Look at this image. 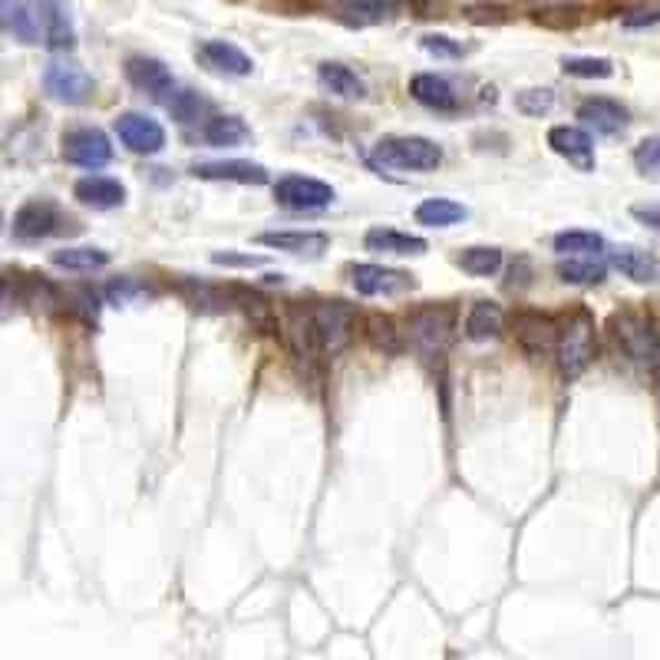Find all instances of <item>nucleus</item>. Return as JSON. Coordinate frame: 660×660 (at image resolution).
I'll return each mask as SVG.
<instances>
[{"label": "nucleus", "mask_w": 660, "mask_h": 660, "mask_svg": "<svg viewBox=\"0 0 660 660\" xmlns=\"http://www.w3.org/2000/svg\"><path fill=\"white\" fill-rule=\"evenodd\" d=\"M173 110V116L179 119V123H195L199 119V113L205 110V103L195 97V93H189V90H182V93H173L169 97V103H165Z\"/></svg>", "instance_id": "4c0bfd02"}, {"label": "nucleus", "mask_w": 660, "mask_h": 660, "mask_svg": "<svg viewBox=\"0 0 660 660\" xmlns=\"http://www.w3.org/2000/svg\"><path fill=\"white\" fill-rule=\"evenodd\" d=\"M344 8L360 14V21H380L390 11V0H344Z\"/></svg>", "instance_id": "58836bf2"}, {"label": "nucleus", "mask_w": 660, "mask_h": 660, "mask_svg": "<svg viewBox=\"0 0 660 660\" xmlns=\"http://www.w3.org/2000/svg\"><path fill=\"white\" fill-rule=\"evenodd\" d=\"M423 50H427V53H433V56H446V60L462 56V47H459V43H453L449 37H440V34L423 37Z\"/></svg>", "instance_id": "ea45409f"}, {"label": "nucleus", "mask_w": 660, "mask_h": 660, "mask_svg": "<svg viewBox=\"0 0 660 660\" xmlns=\"http://www.w3.org/2000/svg\"><path fill=\"white\" fill-rule=\"evenodd\" d=\"M126 76H129V82L139 93H145L155 103H169V97L176 93L173 69L165 66L162 60H155V56H129L126 60Z\"/></svg>", "instance_id": "9b49d317"}, {"label": "nucleus", "mask_w": 660, "mask_h": 660, "mask_svg": "<svg viewBox=\"0 0 660 660\" xmlns=\"http://www.w3.org/2000/svg\"><path fill=\"white\" fill-rule=\"evenodd\" d=\"M469 218V208L453 199H427L417 205V221L427 228H449Z\"/></svg>", "instance_id": "393cba45"}, {"label": "nucleus", "mask_w": 660, "mask_h": 660, "mask_svg": "<svg viewBox=\"0 0 660 660\" xmlns=\"http://www.w3.org/2000/svg\"><path fill=\"white\" fill-rule=\"evenodd\" d=\"M53 265L66 271H93V268H106L110 255L103 248H63V252H53Z\"/></svg>", "instance_id": "c85d7f7f"}, {"label": "nucleus", "mask_w": 660, "mask_h": 660, "mask_svg": "<svg viewBox=\"0 0 660 660\" xmlns=\"http://www.w3.org/2000/svg\"><path fill=\"white\" fill-rule=\"evenodd\" d=\"M182 297L195 307V310H212V314H218V310H228V297H225V291H218V288H208V284H195V281H186L182 288Z\"/></svg>", "instance_id": "473e14b6"}, {"label": "nucleus", "mask_w": 660, "mask_h": 660, "mask_svg": "<svg viewBox=\"0 0 660 660\" xmlns=\"http://www.w3.org/2000/svg\"><path fill=\"white\" fill-rule=\"evenodd\" d=\"M578 119H582L588 129H595L598 136H618L627 126V110L618 100L595 97L578 106Z\"/></svg>", "instance_id": "6ab92c4d"}, {"label": "nucleus", "mask_w": 660, "mask_h": 660, "mask_svg": "<svg viewBox=\"0 0 660 660\" xmlns=\"http://www.w3.org/2000/svg\"><path fill=\"white\" fill-rule=\"evenodd\" d=\"M512 330H516V341L529 357H548L555 354L558 344V320H551L548 314L538 310H522L512 317Z\"/></svg>", "instance_id": "9d476101"}, {"label": "nucleus", "mask_w": 660, "mask_h": 660, "mask_svg": "<svg viewBox=\"0 0 660 660\" xmlns=\"http://www.w3.org/2000/svg\"><path fill=\"white\" fill-rule=\"evenodd\" d=\"M650 24H657V11L653 8H640V11H634L631 17H624V27H650Z\"/></svg>", "instance_id": "79ce46f5"}, {"label": "nucleus", "mask_w": 660, "mask_h": 660, "mask_svg": "<svg viewBox=\"0 0 660 660\" xmlns=\"http://www.w3.org/2000/svg\"><path fill=\"white\" fill-rule=\"evenodd\" d=\"M453 338H456V310L449 304H423L406 317V341L423 357L443 354L453 344Z\"/></svg>", "instance_id": "7ed1b4c3"}, {"label": "nucleus", "mask_w": 660, "mask_h": 660, "mask_svg": "<svg viewBox=\"0 0 660 660\" xmlns=\"http://www.w3.org/2000/svg\"><path fill=\"white\" fill-rule=\"evenodd\" d=\"M598 354V334H595V317L578 307L558 323V344H555V360L564 380L582 377Z\"/></svg>", "instance_id": "f257e3e1"}, {"label": "nucleus", "mask_w": 660, "mask_h": 660, "mask_svg": "<svg viewBox=\"0 0 660 660\" xmlns=\"http://www.w3.org/2000/svg\"><path fill=\"white\" fill-rule=\"evenodd\" d=\"M73 195L82 202V205H90V208H116L126 202V186L119 179H110V176H87V179H79L73 186Z\"/></svg>", "instance_id": "412c9836"}, {"label": "nucleus", "mask_w": 660, "mask_h": 660, "mask_svg": "<svg viewBox=\"0 0 660 660\" xmlns=\"http://www.w3.org/2000/svg\"><path fill=\"white\" fill-rule=\"evenodd\" d=\"M258 241L265 248H275V252H288V255H320L327 252L330 238L323 231H262Z\"/></svg>", "instance_id": "aec40b11"}, {"label": "nucleus", "mask_w": 660, "mask_h": 660, "mask_svg": "<svg viewBox=\"0 0 660 660\" xmlns=\"http://www.w3.org/2000/svg\"><path fill=\"white\" fill-rule=\"evenodd\" d=\"M310 310V323H314V338L320 354L338 357L351 347L354 330H357V314L351 304L344 301H317Z\"/></svg>", "instance_id": "20e7f679"}, {"label": "nucleus", "mask_w": 660, "mask_h": 660, "mask_svg": "<svg viewBox=\"0 0 660 660\" xmlns=\"http://www.w3.org/2000/svg\"><path fill=\"white\" fill-rule=\"evenodd\" d=\"M202 136L208 145H218V149H228V145H238L248 139V126L238 119V116H212L205 126H202Z\"/></svg>", "instance_id": "cd10ccee"}, {"label": "nucleus", "mask_w": 660, "mask_h": 660, "mask_svg": "<svg viewBox=\"0 0 660 660\" xmlns=\"http://www.w3.org/2000/svg\"><path fill=\"white\" fill-rule=\"evenodd\" d=\"M63 158L69 165H76V169L100 173L113 158V145L106 139V132H100L93 126H79L63 136Z\"/></svg>", "instance_id": "6e6552de"}, {"label": "nucleus", "mask_w": 660, "mask_h": 660, "mask_svg": "<svg viewBox=\"0 0 660 660\" xmlns=\"http://www.w3.org/2000/svg\"><path fill=\"white\" fill-rule=\"evenodd\" d=\"M611 330H614L618 347L631 360H637L644 367H660V330L650 317L624 310V314L611 317Z\"/></svg>", "instance_id": "39448f33"}, {"label": "nucleus", "mask_w": 660, "mask_h": 660, "mask_svg": "<svg viewBox=\"0 0 660 660\" xmlns=\"http://www.w3.org/2000/svg\"><path fill=\"white\" fill-rule=\"evenodd\" d=\"M551 106H555V93L548 90V87H535V90H522L519 97H516V110L522 113V116H532V119H542V116H548L551 113Z\"/></svg>", "instance_id": "f704fd0d"}, {"label": "nucleus", "mask_w": 660, "mask_h": 660, "mask_svg": "<svg viewBox=\"0 0 660 660\" xmlns=\"http://www.w3.org/2000/svg\"><path fill=\"white\" fill-rule=\"evenodd\" d=\"M631 215H634L640 225L660 231V202H637V205H631Z\"/></svg>", "instance_id": "a19ab883"}, {"label": "nucleus", "mask_w": 660, "mask_h": 660, "mask_svg": "<svg viewBox=\"0 0 660 660\" xmlns=\"http://www.w3.org/2000/svg\"><path fill=\"white\" fill-rule=\"evenodd\" d=\"M351 281L364 297H380V294H403L412 291L417 281L406 271L396 268H383V265H354L351 268Z\"/></svg>", "instance_id": "f8f14e48"}, {"label": "nucleus", "mask_w": 660, "mask_h": 660, "mask_svg": "<svg viewBox=\"0 0 660 660\" xmlns=\"http://www.w3.org/2000/svg\"><path fill=\"white\" fill-rule=\"evenodd\" d=\"M608 275V265L605 262H595L592 255H582V258H568L558 265V278L564 284H578V288H595L601 284Z\"/></svg>", "instance_id": "bb28decb"}, {"label": "nucleus", "mask_w": 660, "mask_h": 660, "mask_svg": "<svg viewBox=\"0 0 660 660\" xmlns=\"http://www.w3.org/2000/svg\"><path fill=\"white\" fill-rule=\"evenodd\" d=\"M503 323H506V314L495 301H475L469 317H466V338L482 344V341H495L503 334Z\"/></svg>", "instance_id": "5701e85b"}, {"label": "nucleus", "mask_w": 660, "mask_h": 660, "mask_svg": "<svg viewBox=\"0 0 660 660\" xmlns=\"http://www.w3.org/2000/svg\"><path fill=\"white\" fill-rule=\"evenodd\" d=\"M195 56L208 73H218V76H248L255 66L252 56L228 40H205V43H199Z\"/></svg>", "instance_id": "dca6fc26"}, {"label": "nucleus", "mask_w": 660, "mask_h": 660, "mask_svg": "<svg viewBox=\"0 0 660 660\" xmlns=\"http://www.w3.org/2000/svg\"><path fill=\"white\" fill-rule=\"evenodd\" d=\"M364 244H367V252H380V255H423L427 252L423 238L396 231V228H370Z\"/></svg>", "instance_id": "4be33fe9"}, {"label": "nucleus", "mask_w": 660, "mask_h": 660, "mask_svg": "<svg viewBox=\"0 0 660 660\" xmlns=\"http://www.w3.org/2000/svg\"><path fill=\"white\" fill-rule=\"evenodd\" d=\"M456 265L472 278H492L503 268V252L499 248H466V252L456 258Z\"/></svg>", "instance_id": "c756f323"}, {"label": "nucleus", "mask_w": 660, "mask_h": 660, "mask_svg": "<svg viewBox=\"0 0 660 660\" xmlns=\"http://www.w3.org/2000/svg\"><path fill=\"white\" fill-rule=\"evenodd\" d=\"M634 165H637V173H640V176H647V179H660V136L644 139V142L634 149Z\"/></svg>", "instance_id": "c9c22d12"}, {"label": "nucleus", "mask_w": 660, "mask_h": 660, "mask_svg": "<svg viewBox=\"0 0 660 660\" xmlns=\"http://www.w3.org/2000/svg\"><path fill=\"white\" fill-rule=\"evenodd\" d=\"M8 30H14V37H21L24 43H37V37H40L37 8H30V4H17L11 24H8Z\"/></svg>", "instance_id": "e433bc0d"}, {"label": "nucleus", "mask_w": 660, "mask_h": 660, "mask_svg": "<svg viewBox=\"0 0 660 660\" xmlns=\"http://www.w3.org/2000/svg\"><path fill=\"white\" fill-rule=\"evenodd\" d=\"M69 231H76L73 218L50 199H34L14 215V238L21 241H40V238L69 234Z\"/></svg>", "instance_id": "423d86ee"}, {"label": "nucleus", "mask_w": 660, "mask_h": 660, "mask_svg": "<svg viewBox=\"0 0 660 660\" xmlns=\"http://www.w3.org/2000/svg\"><path fill=\"white\" fill-rule=\"evenodd\" d=\"M14 0H0V27H8L11 24V17H14Z\"/></svg>", "instance_id": "37998d69"}, {"label": "nucleus", "mask_w": 660, "mask_h": 660, "mask_svg": "<svg viewBox=\"0 0 660 660\" xmlns=\"http://www.w3.org/2000/svg\"><path fill=\"white\" fill-rule=\"evenodd\" d=\"M611 265L637 284L657 281V265L647 252H640V248H618V252H611Z\"/></svg>", "instance_id": "a878e982"}, {"label": "nucleus", "mask_w": 660, "mask_h": 660, "mask_svg": "<svg viewBox=\"0 0 660 660\" xmlns=\"http://www.w3.org/2000/svg\"><path fill=\"white\" fill-rule=\"evenodd\" d=\"M367 341L383 354H396L399 351V330H396V323L390 317L370 314L367 317Z\"/></svg>", "instance_id": "2f4dec72"}, {"label": "nucleus", "mask_w": 660, "mask_h": 660, "mask_svg": "<svg viewBox=\"0 0 660 660\" xmlns=\"http://www.w3.org/2000/svg\"><path fill=\"white\" fill-rule=\"evenodd\" d=\"M370 162L393 173H436L443 165V149L423 136H383L373 145Z\"/></svg>", "instance_id": "f03ea898"}, {"label": "nucleus", "mask_w": 660, "mask_h": 660, "mask_svg": "<svg viewBox=\"0 0 660 660\" xmlns=\"http://www.w3.org/2000/svg\"><path fill=\"white\" fill-rule=\"evenodd\" d=\"M605 248V238L598 231H561L555 238L558 255H598Z\"/></svg>", "instance_id": "7c9ffc66"}, {"label": "nucleus", "mask_w": 660, "mask_h": 660, "mask_svg": "<svg viewBox=\"0 0 660 660\" xmlns=\"http://www.w3.org/2000/svg\"><path fill=\"white\" fill-rule=\"evenodd\" d=\"M34 8H37V24H40L43 43L50 50H69L76 43V30H73L66 0H34Z\"/></svg>", "instance_id": "ddd939ff"}, {"label": "nucleus", "mask_w": 660, "mask_h": 660, "mask_svg": "<svg viewBox=\"0 0 660 660\" xmlns=\"http://www.w3.org/2000/svg\"><path fill=\"white\" fill-rule=\"evenodd\" d=\"M195 179L208 182H241V186H265L268 169L258 162H244V158H228V162H195L192 165Z\"/></svg>", "instance_id": "2eb2a0df"}, {"label": "nucleus", "mask_w": 660, "mask_h": 660, "mask_svg": "<svg viewBox=\"0 0 660 660\" xmlns=\"http://www.w3.org/2000/svg\"><path fill=\"white\" fill-rule=\"evenodd\" d=\"M561 66L568 76H582V79H608L614 73V63L605 56H571Z\"/></svg>", "instance_id": "72a5a7b5"}, {"label": "nucleus", "mask_w": 660, "mask_h": 660, "mask_svg": "<svg viewBox=\"0 0 660 660\" xmlns=\"http://www.w3.org/2000/svg\"><path fill=\"white\" fill-rule=\"evenodd\" d=\"M275 199H278V205H284L291 212H317V208H327L330 202H334L338 192L320 179L284 176L275 182Z\"/></svg>", "instance_id": "1a4fd4ad"}, {"label": "nucleus", "mask_w": 660, "mask_h": 660, "mask_svg": "<svg viewBox=\"0 0 660 660\" xmlns=\"http://www.w3.org/2000/svg\"><path fill=\"white\" fill-rule=\"evenodd\" d=\"M0 225H4V215H0Z\"/></svg>", "instance_id": "c03bdc74"}, {"label": "nucleus", "mask_w": 660, "mask_h": 660, "mask_svg": "<svg viewBox=\"0 0 660 660\" xmlns=\"http://www.w3.org/2000/svg\"><path fill=\"white\" fill-rule=\"evenodd\" d=\"M317 76H320L323 87L334 93V97H341V100H360L367 93L364 79L351 66H344V63H320Z\"/></svg>", "instance_id": "b1692460"}, {"label": "nucleus", "mask_w": 660, "mask_h": 660, "mask_svg": "<svg viewBox=\"0 0 660 660\" xmlns=\"http://www.w3.org/2000/svg\"><path fill=\"white\" fill-rule=\"evenodd\" d=\"M116 136L123 139L126 149L139 152V155H155L165 145V129L142 113H123L116 119Z\"/></svg>", "instance_id": "4468645a"}, {"label": "nucleus", "mask_w": 660, "mask_h": 660, "mask_svg": "<svg viewBox=\"0 0 660 660\" xmlns=\"http://www.w3.org/2000/svg\"><path fill=\"white\" fill-rule=\"evenodd\" d=\"M409 97L417 100L420 106L433 110V113H456L459 100L449 87V79L436 76V73H417L409 79Z\"/></svg>", "instance_id": "a211bd4d"}, {"label": "nucleus", "mask_w": 660, "mask_h": 660, "mask_svg": "<svg viewBox=\"0 0 660 660\" xmlns=\"http://www.w3.org/2000/svg\"><path fill=\"white\" fill-rule=\"evenodd\" d=\"M43 90L63 106H82L93 97V79L73 60H53L43 69Z\"/></svg>", "instance_id": "0eeeda50"}, {"label": "nucleus", "mask_w": 660, "mask_h": 660, "mask_svg": "<svg viewBox=\"0 0 660 660\" xmlns=\"http://www.w3.org/2000/svg\"><path fill=\"white\" fill-rule=\"evenodd\" d=\"M548 145L564 155L571 165H578L582 173H592L595 169V142L585 129H578V126H555L548 132Z\"/></svg>", "instance_id": "f3484780"}]
</instances>
